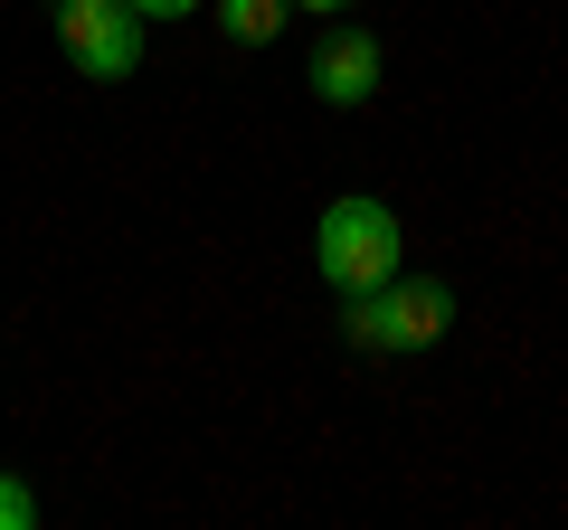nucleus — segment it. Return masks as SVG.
I'll return each mask as SVG.
<instances>
[{
  "label": "nucleus",
  "instance_id": "nucleus-1",
  "mask_svg": "<svg viewBox=\"0 0 568 530\" xmlns=\"http://www.w3.org/2000/svg\"><path fill=\"white\" fill-rule=\"evenodd\" d=\"M398 246H407V227H398L388 200H332L323 227H313V265H323L332 294L388 285V275H398Z\"/></svg>",
  "mask_w": 568,
  "mask_h": 530
},
{
  "label": "nucleus",
  "instance_id": "nucleus-2",
  "mask_svg": "<svg viewBox=\"0 0 568 530\" xmlns=\"http://www.w3.org/2000/svg\"><path fill=\"white\" fill-rule=\"evenodd\" d=\"M342 332L361 350H436L455 332V294L446 285H369V294H342Z\"/></svg>",
  "mask_w": 568,
  "mask_h": 530
},
{
  "label": "nucleus",
  "instance_id": "nucleus-3",
  "mask_svg": "<svg viewBox=\"0 0 568 530\" xmlns=\"http://www.w3.org/2000/svg\"><path fill=\"white\" fill-rule=\"evenodd\" d=\"M58 10V48L77 58V77L123 85L142 67V10L133 0H48Z\"/></svg>",
  "mask_w": 568,
  "mask_h": 530
},
{
  "label": "nucleus",
  "instance_id": "nucleus-4",
  "mask_svg": "<svg viewBox=\"0 0 568 530\" xmlns=\"http://www.w3.org/2000/svg\"><path fill=\"white\" fill-rule=\"evenodd\" d=\"M313 95L323 104H369L379 95V39H369V29H332V39L313 48Z\"/></svg>",
  "mask_w": 568,
  "mask_h": 530
},
{
  "label": "nucleus",
  "instance_id": "nucleus-5",
  "mask_svg": "<svg viewBox=\"0 0 568 530\" xmlns=\"http://www.w3.org/2000/svg\"><path fill=\"white\" fill-rule=\"evenodd\" d=\"M284 10H294V0H209V20H219L237 48H265V39H284Z\"/></svg>",
  "mask_w": 568,
  "mask_h": 530
},
{
  "label": "nucleus",
  "instance_id": "nucleus-6",
  "mask_svg": "<svg viewBox=\"0 0 568 530\" xmlns=\"http://www.w3.org/2000/svg\"><path fill=\"white\" fill-rule=\"evenodd\" d=\"M0 530H39V492L20 473H0Z\"/></svg>",
  "mask_w": 568,
  "mask_h": 530
},
{
  "label": "nucleus",
  "instance_id": "nucleus-7",
  "mask_svg": "<svg viewBox=\"0 0 568 530\" xmlns=\"http://www.w3.org/2000/svg\"><path fill=\"white\" fill-rule=\"evenodd\" d=\"M142 20H190V10H209V0H133Z\"/></svg>",
  "mask_w": 568,
  "mask_h": 530
},
{
  "label": "nucleus",
  "instance_id": "nucleus-8",
  "mask_svg": "<svg viewBox=\"0 0 568 530\" xmlns=\"http://www.w3.org/2000/svg\"><path fill=\"white\" fill-rule=\"evenodd\" d=\"M294 10H323V20H342V10H351V0H294Z\"/></svg>",
  "mask_w": 568,
  "mask_h": 530
}]
</instances>
